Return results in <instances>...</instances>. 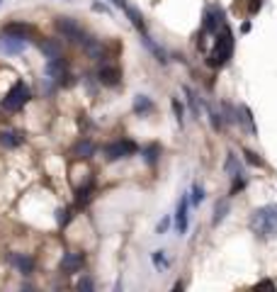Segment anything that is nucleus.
<instances>
[{
	"label": "nucleus",
	"instance_id": "obj_1",
	"mask_svg": "<svg viewBox=\"0 0 277 292\" xmlns=\"http://www.w3.org/2000/svg\"><path fill=\"white\" fill-rule=\"evenodd\" d=\"M250 232L258 239H275L277 236V204L258 207L250 214Z\"/></svg>",
	"mask_w": 277,
	"mask_h": 292
},
{
	"label": "nucleus",
	"instance_id": "obj_2",
	"mask_svg": "<svg viewBox=\"0 0 277 292\" xmlns=\"http://www.w3.org/2000/svg\"><path fill=\"white\" fill-rule=\"evenodd\" d=\"M231 54H233V32L224 25V27L217 32V42H214V49H212L209 56H207V66L222 68V66L229 63Z\"/></svg>",
	"mask_w": 277,
	"mask_h": 292
},
{
	"label": "nucleus",
	"instance_id": "obj_3",
	"mask_svg": "<svg viewBox=\"0 0 277 292\" xmlns=\"http://www.w3.org/2000/svg\"><path fill=\"white\" fill-rule=\"evenodd\" d=\"M29 97H32V93H29V88L22 83V81H17L15 86L7 90V95L2 97V110H7V112H17V110H22L25 105L29 102Z\"/></svg>",
	"mask_w": 277,
	"mask_h": 292
},
{
	"label": "nucleus",
	"instance_id": "obj_4",
	"mask_svg": "<svg viewBox=\"0 0 277 292\" xmlns=\"http://www.w3.org/2000/svg\"><path fill=\"white\" fill-rule=\"evenodd\" d=\"M138 151V146L132 142V139H117V142H110V144H105L102 148V153H105V158L114 163V161H122V158H129V156H134Z\"/></svg>",
	"mask_w": 277,
	"mask_h": 292
},
{
	"label": "nucleus",
	"instance_id": "obj_5",
	"mask_svg": "<svg viewBox=\"0 0 277 292\" xmlns=\"http://www.w3.org/2000/svg\"><path fill=\"white\" fill-rule=\"evenodd\" d=\"M224 10L219 5H207L204 17H202V34H217L224 27Z\"/></svg>",
	"mask_w": 277,
	"mask_h": 292
},
{
	"label": "nucleus",
	"instance_id": "obj_6",
	"mask_svg": "<svg viewBox=\"0 0 277 292\" xmlns=\"http://www.w3.org/2000/svg\"><path fill=\"white\" fill-rule=\"evenodd\" d=\"M56 29L63 34V39H68V42H76V44H81L85 39V29L73 20V17H58L56 20Z\"/></svg>",
	"mask_w": 277,
	"mask_h": 292
},
{
	"label": "nucleus",
	"instance_id": "obj_7",
	"mask_svg": "<svg viewBox=\"0 0 277 292\" xmlns=\"http://www.w3.org/2000/svg\"><path fill=\"white\" fill-rule=\"evenodd\" d=\"M25 47H27L25 39H20V37H15V34H7V32H0V51H2V54L15 56V54L25 51Z\"/></svg>",
	"mask_w": 277,
	"mask_h": 292
},
{
	"label": "nucleus",
	"instance_id": "obj_8",
	"mask_svg": "<svg viewBox=\"0 0 277 292\" xmlns=\"http://www.w3.org/2000/svg\"><path fill=\"white\" fill-rule=\"evenodd\" d=\"M66 71H68V63L63 61V56L49 58V61H46V66H44L46 78H49V81H56V83H63V78H68V76H66Z\"/></svg>",
	"mask_w": 277,
	"mask_h": 292
},
{
	"label": "nucleus",
	"instance_id": "obj_9",
	"mask_svg": "<svg viewBox=\"0 0 277 292\" xmlns=\"http://www.w3.org/2000/svg\"><path fill=\"white\" fill-rule=\"evenodd\" d=\"M187 209H190V197L183 195L180 202H178V209H175V229H178L180 236H185V234H187V227H190V214H187Z\"/></svg>",
	"mask_w": 277,
	"mask_h": 292
},
{
	"label": "nucleus",
	"instance_id": "obj_10",
	"mask_svg": "<svg viewBox=\"0 0 277 292\" xmlns=\"http://www.w3.org/2000/svg\"><path fill=\"white\" fill-rule=\"evenodd\" d=\"M97 81H100L102 86L114 88V86H119L122 73H119V68H117V66H107V63H102V66L97 68Z\"/></svg>",
	"mask_w": 277,
	"mask_h": 292
},
{
	"label": "nucleus",
	"instance_id": "obj_11",
	"mask_svg": "<svg viewBox=\"0 0 277 292\" xmlns=\"http://www.w3.org/2000/svg\"><path fill=\"white\" fill-rule=\"evenodd\" d=\"M85 265V253H78V251H71L61 258V270L63 273H78Z\"/></svg>",
	"mask_w": 277,
	"mask_h": 292
},
{
	"label": "nucleus",
	"instance_id": "obj_12",
	"mask_svg": "<svg viewBox=\"0 0 277 292\" xmlns=\"http://www.w3.org/2000/svg\"><path fill=\"white\" fill-rule=\"evenodd\" d=\"M83 44V49L90 54V58H95V61H105L107 54H105V47H102V42H97V39H92L90 34H85V39L81 42Z\"/></svg>",
	"mask_w": 277,
	"mask_h": 292
},
{
	"label": "nucleus",
	"instance_id": "obj_13",
	"mask_svg": "<svg viewBox=\"0 0 277 292\" xmlns=\"http://www.w3.org/2000/svg\"><path fill=\"white\" fill-rule=\"evenodd\" d=\"M141 44H143V47H146V49H148V51L156 56V61H158V63H168L166 49H163V47H158V44H156V42L148 37V32H146V34H141Z\"/></svg>",
	"mask_w": 277,
	"mask_h": 292
},
{
	"label": "nucleus",
	"instance_id": "obj_14",
	"mask_svg": "<svg viewBox=\"0 0 277 292\" xmlns=\"http://www.w3.org/2000/svg\"><path fill=\"white\" fill-rule=\"evenodd\" d=\"M224 171H226L229 178H238V175H243V163L238 161V156H236L233 151H229L226 163H224Z\"/></svg>",
	"mask_w": 277,
	"mask_h": 292
},
{
	"label": "nucleus",
	"instance_id": "obj_15",
	"mask_svg": "<svg viewBox=\"0 0 277 292\" xmlns=\"http://www.w3.org/2000/svg\"><path fill=\"white\" fill-rule=\"evenodd\" d=\"M39 49H42V54H44L46 58L63 56V47H61L58 39H44V42L39 44Z\"/></svg>",
	"mask_w": 277,
	"mask_h": 292
},
{
	"label": "nucleus",
	"instance_id": "obj_16",
	"mask_svg": "<svg viewBox=\"0 0 277 292\" xmlns=\"http://www.w3.org/2000/svg\"><path fill=\"white\" fill-rule=\"evenodd\" d=\"M92 190H95V180L90 178L85 185H81V188L76 190V204H78V207H85V204L92 200Z\"/></svg>",
	"mask_w": 277,
	"mask_h": 292
},
{
	"label": "nucleus",
	"instance_id": "obj_17",
	"mask_svg": "<svg viewBox=\"0 0 277 292\" xmlns=\"http://www.w3.org/2000/svg\"><path fill=\"white\" fill-rule=\"evenodd\" d=\"M22 142H25V137L20 132H12V129L0 132V144L5 146V148H17V146H22Z\"/></svg>",
	"mask_w": 277,
	"mask_h": 292
},
{
	"label": "nucleus",
	"instance_id": "obj_18",
	"mask_svg": "<svg viewBox=\"0 0 277 292\" xmlns=\"http://www.w3.org/2000/svg\"><path fill=\"white\" fill-rule=\"evenodd\" d=\"M2 32H7V34H15V37H20V39H25L27 42L29 34H32V25H25V22H10V25H5Z\"/></svg>",
	"mask_w": 277,
	"mask_h": 292
},
{
	"label": "nucleus",
	"instance_id": "obj_19",
	"mask_svg": "<svg viewBox=\"0 0 277 292\" xmlns=\"http://www.w3.org/2000/svg\"><path fill=\"white\" fill-rule=\"evenodd\" d=\"M124 12H127V17L132 20V25H134V29H137L138 34H146V22H143V15L138 12L134 5H127L124 7Z\"/></svg>",
	"mask_w": 277,
	"mask_h": 292
},
{
	"label": "nucleus",
	"instance_id": "obj_20",
	"mask_svg": "<svg viewBox=\"0 0 277 292\" xmlns=\"http://www.w3.org/2000/svg\"><path fill=\"white\" fill-rule=\"evenodd\" d=\"M10 263L17 265L20 273H25V275H29V273L34 270V261H32L29 256H22V253H12V256H10Z\"/></svg>",
	"mask_w": 277,
	"mask_h": 292
},
{
	"label": "nucleus",
	"instance_id": "obj_21",
	"mask_svg": "<svg viewBox=\"0 0 277 292\" xmlns=\"http://www.w3.org/2000/svg\"><path fill=\"white\" fill-rule=\"evenodd\" d=\"M92 153H95V144L90 139H81L78 144L73 146V156L76 158H90Z\"/></svg>",
	"mask_w": 277,
	"mask_h": 292
},
{
	"label": "nucleus",
	"instance_id": "obj_22",
	"mask_svg": "<svg viewBox=\"0 0 277 292\" xmlns=\"http://www.w3.org/2000/svg\"><path fill=\"white\" fill-rule=\"evenodd\" d=\"M141 156H143V161L148 163V166H156L158 163V158H161V146L158 144H148L141 148Z\"/></svg>",
	"mask_w": 277,
	"mask_h": 292
},
{
	"label": "nucleus",
	"instance_id": "obj_23",
	"mask_svg": "<svg viewBox=\"0 0 277 292\" xmlns=\"http://www.w3.org/2000/svg\"><path fill=\"white\" fill-rule=\"evenodd\" d=\"M151 110H153V102H151L148 95H137L134 97V112L137 115H148Z\"/></svg>",
	"mask_w": 277,
	"mask_h": 292
},
{
	"label": "nucleus",
	"instance_id": "obj_24",
	"mask_svg": "<svg viewBox=\"0 0 277 292\" xmlns=\"http://www.w3.org/2000/svg\"><path fill=\"white\" fill-rule=\"evenodd\" d=\"M226 214H229V200H219L217 202V207H214V227H219L224 219H226Z\"/></svg>",
	"mask_w": 277,
	"mask_h": 292
},
{
	"label": "nucleus",
	"instance_id": "obj_25",
	"mask_svg": "<svg viewBox=\"0 0 277 292\" xmlns=\"http://www.w3.org/2000/svg\"><path fill=\"white\" fill-rule=\"evenodd\" d=\"M56 219H58V227H68V222L73 219V209L71 207H61V209H56Z\"/></svg>",
	"mask_w": 277,
	"mask_h": 292
},
{
	"label": "nucleus",
	"instance_id": "obj_26",
	"mask_svg": "<svg viewBox=\"0 0 277 292\" xmlns=\"http://www.w3.org/2000/svg\"><path fill=\"white\" fill-rule=\"evenodd\" d=\"M170 105H173V112H175V119H178V124L183 127V124H185V107H183V102H180L178 97H173V102H170Z\"/></svg>",
	"mask_w": 277,
	"mask_h": 292
},
{
	"label": "nucleus",
	"instance_id": "obj_27",
	"mask_svg": "<svg viewBox=\"0 0 277 292\" xmlns=\"http://www.w3.org/2000/svg\"><path fill=\"white\" fill-rule=\"evenodd\" d=\"M207 112H209V122H212V129L214 132H219L224 127V117L217 112V110H212V107H207Z\"/></svg>",
	"mask_w": 277,
	"mask_h": 292
},
{
	"label": "nucleus",
	"instance_id": "obj_28",
	"mask_svg": "<svg viewBox=\"0 0 277 292\" xmlns=\"http://www.w3.org/2000/svg\"><path fill=\"white\" fill-rule=\"evenodd\" d=\"M222 107H224V112H226V117H224V122H231V124H236V122H241V117H238V112L233 110V105H229V102H224Z\"/></svg>",
	"mask_w": 277,
	"mask_h": 292
},
{
	"label": "nucleus",
	"instance_id": "obj_29",
	"mask_svg": "<svg viewBox=\"0 0 277 292\" xmlns=\"http://www.w3.org/2000/svg\"><path fill=\"white\" fill-rule=\"evenodd\" d=\"M204 202V188L199 185V183H194L192 185V204H199Z\"/></svg>",
	"mask_w": 277,
	"mask_h": 292
},
{
	"label": "nucleus",
	"instance_id": "obj_30",
	"mask_svg": "<svg viewBox=\"0 0 277 292\" xmlns=\"http://www.w3.org/2000/svg\"><path fill=\"white\" fill-rule=\"evenodd\" d=\"M185 95H187V102H190L192 112H194V115H199V100H197V95H194L190 88H185Z\"/></svg>",
	"mask_w": 277,
	"mask_h": 292
},
{
	"label": "nucleus",
	"instance_id": "obj_31",
	"mask_svg": "<svg viewBox=\"0 0 277 292\" xmlns=\"http://www.w3.org/2000/svg\"><path fill=\"white\" fill-rule=\"evenodd\" d=\"M153 265H156V268H161V270H166L168 265H170V263H168V258L163 256V251H156V253H153Z\"/></svg>",
	"mask_w": 277,
	"mask_h": 292
},
{
	"label": "nucleus",
	"instance_id": "obj_32",
	"mask_svg": "<svg viewBox=\"0 0 277 292\" xmlns=\"http://www.w3.org/2000/svg\"><path fill=\"white\" fill-rule=\"evenodd\" d=\"M243 156H246V161H248L250 166H265V161L258 153H253V151H243Z\"/></svg>",
	"mask_w": 277,
	"mask_h": 292
},
{
	"label": "nucleus",
	"instance_id": "obj_33",
	"mask_svg": "<svg viewBox=\"0 0 277 292\" xmlns=\"http://www.w3.org/2000/svg\"><path fill=\"white\" fill-rule=\"evenodd\" d=\"M78 290H85V292H90L92 290V280L90 278H83L81 283H78Z\"/></svg>",
	"mask_w": 277,
	"mask_h": 292
},
{
	"label": "nucleus",
	"instance_id": "obj_34",
	"mask_svg": "<svg viewBox=\"0 0 277 292\" xmlns=\"http://www.w3.org/2000/svg\"><path fill=\"white\" fill-rule=\"evenodd\" d=\"M168 227H170V219H168V217H166V219H161V222H158V227H156V232H158V234H166V232H168Z\"/></svg>",
	"mask_w": 277,
	"mask_h": 292
},
{
	"label": "nucleus",
	"instance_id": "obj_35",
	"mask_svg": "<svg viewBox=\"0 0 277 292\" xmlns=\"http://www.w3.org/2000/svg\"><path fill=\"white\" fill-rule=\"evenodd\" d=\"M263 7V0H250V7H248V12L253 15V12H258Z\"/></svg>",
	"mask_w": 277,
	"mask_h": 292
},
{
	"label": "nucleus",
	"instance_id": "obj_36",
	"mask_svg": "<svg viewBox=\"0 0 277 292\" xmlns=\"http://www.w3.org/2000/svg\"><path fill=\"white\" fill-rule=\"evenodd\" d=\"M92 10H95V12H110V7H107V5H102V2H95V5H92Z\"/></svg>",
	"mask_w": 277,
	"mask_h": 292
},
{
	"label": "nucleus",
	"instance_id": "obj_37",
	"mask_svg": "<svg viewBox=\"0 0 277 292\" xmlns=\"http://www.w3.org/2000/svg\"><path fill=\"white\" fill-rule=\"evenodd\" d=\"M258 288H270V290H275V283H273V280H260Z\"/></svg>",
	"mask_w": 277,
	"mask_h": 292
},
{
	"label": "nucleus",
	"instance_id": "obj_38",
	"mask_svg": "<svg viewBox=\"0 0 277 292\" xmlns=\"http://www.w3.org/2000/svg\"><path fill=\"white\" fill-rule=\"evenodd\" d=\"M110 2H112V5H114V7H119V10H124V7L129 5L127 0H110Z\"/></svg>",
	"mask_w": 277,
	"mask_h": 292
},
{
	"label": "nucleus",
	"instance_id": "obj_39",
	"mask_svg": "<svg viewBox=\"0 0 277 292\" xmlns=\"http://www.w3.org/2000/svg\"><path fill=\"white\" fill-rule=\"evenodd\" d=\"M241 32H243V34H246V32H250V22H243V25H241Z\"/></svg>",
	"mask_w": 277,
	"mask_h": 292
}]
</instances>
